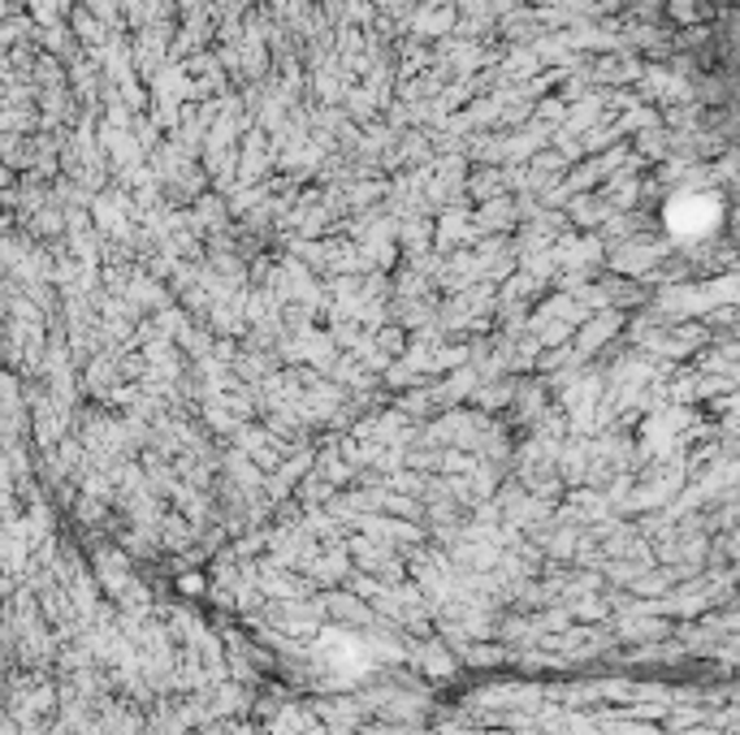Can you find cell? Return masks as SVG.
<instances>
[{"mask_svg": "<svg viewBox=\"0 0 740 735\" xmlns=\"http://www.w3.org/2000/svg\"><path fill=\"white\" fill-rule=\"evenodd\" d=\"M710 220H715V204H706V200H684V204L666 208V225L675 234H706Z\"/></svg>", "mask_w": 740, "mask_h": 735, "instance_id": "obj_1", "label": "cell"}]
</instances>
